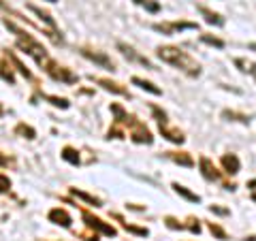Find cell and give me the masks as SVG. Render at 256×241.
I'll list each match as a JSON object with an SVG mask.
<instances>
[{
    "label": "cell",
    "instance_id": "e0dca14e",
    "mask_svg": "<svg viewBox=\"0 0 256 241\" xmlns=\"http://www.w3.org/2000/svg\"><path fill=\"white\" fill-rule=\"evenodd\" d=\"M4 58H6V60H11V62H13V66H15V68H18V70H20V73H22L24 77H26V79H32V73H30V70H28L26 66H24V64H22V60H20V58H18V56H15L13 52H9V50H6V54H4Z\"/></svg>",
    "mask_w": 256,
    "mask_h": 241
},
{
    "label": "cell",
    "instance_id": "d590c367",
    "mask_svg": "<svg viewBox=\"0 0 256 241\" xmlns=\"http://www.w3.org/2000/svg\"><path fill=\"white\" fill-rule=\"evenodd\" d=\"M50 2H56V0H50Z\"/></svg>",
    "mask_w": 256,
    "mask_h": 241
},
{
    "label": "cell",
    "instance_id": "52a82bcc",
    "mask_svg": "<svg viewBox=\"0 0 256 241\" xmlns=\"http://www.w3.org/2000/svg\"><path fill=\"white\" fill-rule=\"evenodd\" d=\"M82 56H84V58H88V60H92L94 64H98V66L107 68V70H116V64H114V60H111L107 54H102V52H90V50H82Z\"/></svg>",
    "mask_w": 256,
    "mask_h": 241
},
{
    "label": "cell",
    "instance_id": "ffe728a7",
    "mask_svg": "<svg viewBox=\"0 0 256 241\" xmlns=\"http://www.w3.org/2000/svg\"><path fill=\"white\" fill-rule=\"evenodd\" d=\"M114 218L120 222V224H122V226L128 230V232H132V235H139V237H148L150 235V230L148 228H139V226H132V224H128V222H124V218H122V216H114Z\"/></svg>",
    "mask_w": 256,
    "mask_h": 241
},
{
    "label": "cell",
    "instance_id": "8fae6325",
    "mask_svg": "<svg viewBox=\"0 0 256 241\" xmlns=\"http://www.w3.org/2000/svg\"><path fill=\"white\" fill-rule=\"evenodd\" d=\"M50 222H54V224H58V226H64V228H68L70 226V216H68V212L66 210H60V207H56V210H52L50 212Z\"/></svg>",
    "mask_w": 256,
    "mask_h": 241
},
{
    "label": "cell",
    "instance_id": "cb8c5ba5",
    "mask_svg": "<svg viewBox=\"0 0 256 241\" xmlns=\"http://www.w3.org/2000/svg\"><path fill=\"white\" fill-rule=\"evenodd\" d=\"M235 66H239V70H244V73H252V75H256V64L250 62V60L237 58V60H235Z\"/></svg>",
    "mask_w": 256,
    "mask_h": 241
},
{
    "label": "cell",
    "instance_id": "6da1fadb",
    "mask_svg": "<svg viewBox=\"0 0 256 241\" xmlns=\"http://www.w3.org/2000/svg\"><path fill=\"white\" fill-rule=\"evenodd\" d=\"M156 54H158V58L162 62H166V64H171V66L184 70V73L190 75V77H198V75H201V66H198V62L192 58L188 52L180 50V47L164 45V47H158Z\"/></svg>",
    "mask_w": 256,
    "mask_h": 241
},
{
    "label": "cell",
    "instance_id": "7c38bea8",
    "mask_svg": "<svg viewBox=\"0 0 256 241\" xmlns=\"http://www.w3.org/2000/svg\"><path fill=\"white\" fill-rule=\"evenodd\" d=\"M222 166H224V171H226L228 175H237L239 168H242V164H239V158L235 154H224L222 156Z\"/></svg>",
    "mask_w": 256,
    "mask_h": 241
},
{
    "label": "cell",
    "instance_id": "4dcf8cb0",
    "mask_svg": "<svg viewBox=\"0 0 256 241\" xmlns=\"http://www.w3.org/2000/svg\"><path fill=\"white\" fill-rule=\"evenodd\" d=\"M0 166H15V158L2 156V152H0Z\"/></svg>",
    "mask_w": 256,
    "mask_h": 241
},
{
    "label": "cell",
    "instance_id": "f546056e",
    "mask_svg": "<svg viewBox=\"0 0 256 241\" xmlns=\"http://www.w3.org/2000/svg\"><path fill=\"white\" fill-rule=\"evenodd\" d=\"M9 188H11V180L0 173V192H9Z\"/></svg>",
    "mask_w": 256,
    "mask_h": 241
},
{
    "label": "cell",
    "instance_id": "d6a6232c",
    "mask_svg": "<svg viewBox=\"0 0 256 241\" xmlns=\"http://www.w3.org/2000/svg\"><path fill=\"white\" fill-rule=\"evenodd\" d=\"M210 210H212V212H216V214H228L226 210H222V207H216V205H212Z\"/></svg>",
    "mask_w": 256,
    "mask_h": 241
},
{
    "label": "cell",
    "instance_id": "83f0119b",
    "mask_svg": "<svg viewBox=\"0 0 256 241\" xmlns=\"http://www.w3.org/2000/svg\"><path fill=\"white\" fill-rule=\"evenodd\" d=\"M137 4H141V6H146L148 11H152V13H156L158 9H160V4L158 2H152V0H134Z\"/></svg>",
    "mask_w": 256,
    "mask_h": 241
},
{
    "label": "cell",
    "instance_id": "9a60e30c",
    "mask_svg": "<svg viewBox=\"0 0 256 241\" xmlns=\"http://www.w3.org/2000/svg\"><path fill=\"white\" fill-rule=\"evenodd\" d=\"M169 158L173 160V162L182 164V166H188V168H190V166H194V160H192V156L186 154V152H171Z\"/></svg>",
    "mask_w": 256,
    "mask_h": 241
},
{
    "label": "cell",
    "instance_id": "7a4b0ae2",
    "mask_svg": "<svg viewBox=\"0 0 256 241\" xmlns=\"http://www.w3.org/2000/svg\"><path fill=\"white\" fill-rule=\"evenodd\" d=\"M4 26L9 28L15 36H18V45H20V50H24L28 56H32L34 58V62L38 64V66H43V64L50 60V56H47V52H45V47L41 45V43H36L34 38H32L28 32H24L22 28H18L13 22H9V20H4Z\"/></svg>",
    "mask_w": 256,
    "mask_h": 241
},
{
    "label": "cell",
    "instance_id": "5b68a950",
    "mask_svg": "<svg viewBox=\"0 0 256 241\" xmlns=\"http://www.w3.org/2000/svg\"><path fill=\"white\" fill-rule=\"evenodd\" d=\"M82 216H84V220L88 224V228H92L96 232H102V235H107V237H116L118 235V230L111 226V224L102 222L100 218H96V216H92L90 212H82Z\"/></svg>",
    "mask_w": 256,
    "mask_h": 241
},
{
    "label": "cell",
    "instance_id": "7402d4cb",
    "mask_svg": "<svg viewBox=\"0 0 256 241\" xmlns=\"http://www.w3.org/2000/svg\"><path fill=\"white\" fill-rule=\"evenodd\" d=\"M15 134H20V136H26V139H34L36 136V130L32 126H28V124H18L15 126Z\"/></svg>",
    "mask_w": 256,
    "mask_h": 241
},
{
    "label": "cell",
    "instance_id": "2e32d148",
    "mask_svg": "<svg viewBox=\"0 0 256 241\" xmlns=\"http://www.w3.org/2000/svg\"><path fill=\"white\" fill-rule=\"evenodd\" d=\"M132 84H134V86H139L141 90H146V92H150V94H154V96H160V94H162V90H160L158 86H154L152 82H146V79H141V77H132Z\"/></svg>",
    "mask_w": 256,
    "mask_h": 241
},
{
    "label": "cell",
    "instance_id": "e575fe53",
    "mask_svg": "<svg viewBox=\"0 0 256 241\" xmlns=\"http://www.w3.org/2000/svg\"><path fill=\"white\" fill-rule=\"evenodd\" d=\"M0 114H2V107H0Z\"/></svg>",
    "mask_w": 256,
    "mask_h": 241
},
{
    "label": "cell",
    "instance_id": "9c48e42d",
    "mask_svg": "<svg viewBox=\"0 0 256 241\" xmlns=\"http://www.w3.org/2000/svg\"><path fill=\"white\" fill-rule=\"evenodd\" d=\"M198 164H201V173H203V178H205L207 182H218V180H220V171L212 164V160L207 158V156H201Z\"/></svg>",
    "mask_w": 256,
    "mask_h": 241
},
{
    "label": "cell",
    "instance_id": "44dd1931",
    "mask_svg": "<svg viewBox=\"0 0 256 241\" xmlns=\"http://www.w3.org/2000/svg\"><path fill=\"white\" fill-rule=\"evenodd\" d=\"M0 79H2V82H6V84H15V75H13V70H11V66L6 62H2L0 60Z\"/></svg>",
    "mask_w": 256,
    "mask_h": 241
},
{
    "label": "cell",
    "instance_id": "ac0fdd59",
    "mask_svg": "<svg viewBox=\"0 0 256 241\" xmlns=\"http://www.w3.org/2000/svg\"><path fill=\"white\" fill-rule=\"evenodd\" d=\"M70 194L77 196V198H82V200H86V203L94 205V207H102V200H100V198H96V196H92V194H88V192H84V190L73 188V190H70Z\"/></svg>",
    "mask_w": 256,
    "mask_h": 241
},
{
    "label": "cell",
    "instance_id": "4fadbf2b",
    "mask_svg": "<svg viewBox=\"0 0 256 241\" xmlns=\"http://www.w3.org/2000/svg\"><path fill=\"white\" fill-rule=\"evenodd\" d=\"M28 9H30L32 13H34V15H38V18H41V20L47 24V26L52 28V32H56V34H58V24L54 22V18H52L50 13H47V11H43V9H38V6H34V4H28Z\"/></svg>",
    "mask_w": 256,
    "mask_h": 241
},
{
    "label": "cell",
    "instance_id": "484cf974",
    "mask_svg": "<svg viewBox=\"0 0 256 241\" xmlns=\"http://www.w3.org/2000/svg\"><path fill=\"white\" fill-rule=\"evenodd\" d=\"M222 118H226V120H235V122H242V124H248V122H250V118H248V116L235 114V111H222Z\"/></svg>",
    "mask_w": 256,
    "mask_h": 241
},
{
    "label": "cell",
    "instance_id": "1f68e13d",
    "mask_svg": "<svg viewBox=\"0 0 256 241\" xmlns=\"http://www.w3.org/2000/svg\"><path fill=\"white\" fill-rule=\"evenodd\" d=\"M248 190H250V198L256 203V180H252V182H248Z\"/></svg>",
    "mask_w": 256,
    "mask_h": 241
},
{
    "label": "cell",
    "instance_id": "8992f818",
    "mask_svg": "<svg viewBox=\"0 0 256 241\" xmlns=\"http://www.w3.org/2000/svg\"><path fill=\"white\" fill-rule=\"evenodd\" d=\"M156 32H162V34H178L182 30H196V24L192 22H169V24H154Z\"/></svg>",
    "mask_w": 256,
    "mask_h": 241
},
{
    "label": "cell",
    "instance_id": "603a6c76",
    "mask_svg": "<svg viewBox=\"0 0 256 241\" xmlns=\"http://www.w3.org/2000/svg\"><path fill=\"white\" fill-rule=\"evenodd\" d=\"M62 158L66 160L68 164H73V166L79 164V154H77V150H73V148H64L62 150Z\"/></svg>",
    "mask_w": 256,
    "mask_h": 241
},
{
    "label": "cell",
    "instance_id": "d6986e66",
    "mask_svg": "<svg viewBox=\"0 0 256 241\" xmlns=\"http://www.w3.org/2000/svg\"><path fill=\"white\" fill-rule=\"evenodd\" d=\"M173 190L178 192L180 196H184L186 200H190V203H198V200H201V196L194 194V192H190L186 186H182V184H173Z\"/></svg>",
    "mask_w": 256,
    "mask_h": 241
},
{
    "label": "cell",
    "instance_id": "f1b7e54d",
    "mask_svg": "<svg viewBox=\"0 0 256 241\" xmlns=\"http://www.w3.org/2000/svg\"><path fill=\"white\" fill-rule=\"evenodd\" d=\"M210 230H212V235H216L218 239H226V232H224L218 224H214V222H210Z\"/></svg>",
    "mask_w": 256,
    "mask_h": 241
},
{
    "label": "cell",
    "instance_id": "d4e9b609",
    "mask_svg": "<svg viewBox=\"0 0 256 241\" xmlns=\"http://www.w3.org/2000/svg\"><path fill=\"white\" fill-rule=\"evenodd\" d=\"M45 98L50 100L54 107H60V109H68V107H70V102H68L66 98H60V96H52V94H47Z\"/></svg>",
    "mask_w": 256,
    "mask_h": 241
},
{
    "label": "cell",
    "instance_id": "277c9868",
    "mask_svg": "<svg viewBox=\"0 0 256 241\" xmlns=\"http://www.w3.org/2000/svg\"><path fill=\"white\" fill-rule=\"evenodd\" d=\"M43 68H45V73L50 75L52 79H56V82H62V84H75L77 82V77L70 73L68 68H64V66H60V64H56L52 58L43 64Z\"/></svg>",
    "mask_w": 256,
    "mask_h": 241
},
{
    "label": "cell",
    "instance_id": "30bf717a",
    "mask_svg": "<svg viewBox=\"0 0 256 241\" xmlns=\"http://www.w3.org/2000/svg\"><path fill=\"white\" fill-rule=\"evenodd\" d=\"M94 79V77H92ZM96 84H98L102 90H107V92H114V94H120V96H126L128 92H126V88L122 86V84H118V82H111V79H105V77H96L94 79Z\"/></svg>",
    "mask_w": 256,
    "mask_h": 241
},
{
    "label": "cell",
    "instance_id": "ba28073f",
    "mask_svg": "<svg viewBox=\"0 0 256 241\" xmlns=\"http://www.w3.org/2000/svg\"><path fill=\"white\" fill-rule=\"evenodd\" d=\"M118 50L122 52V56H124V58H128L130 62H139V64H143V66H146V68L154 70V64H152V62L146 58V56H141V54H137V52H134L130 45H126V43H118Z\"/></svg>",
    "mask_w": 256,
    "mask_h": 241
},
{
    "label": "cell",
    "instance_id": "4316f807",
    "mask_svg": "<svg viewBox=\"0 0 256 241\" xmlns=\"http://www.w3.org/2000/svg\"><path fill=\"white\" fill-rule=\"evenodd\" d=\"M201 41L207 43V45L218 47V50H222V47H224V41H220V38H214V36H210V34H203V36H201Z\"/></svg>",
    "mask_w": 256,
    "mask_h": 241
},
{
    "label": "cell",
    "instance_id": "5bb4252c",
    "mask_svg": "<svg viewBox=\"0 0 256 241\" xmlns=\"http://www.w3.org/2000/svg\"><path fill=\"white\" fill-rule=\"evenodd\" d=\"M198 11H201V15L205 18V22L207 24H212V26H224V18L222 15H218V13H214V11H210L207 6H198Z\"/></svg>",
    "mask_w": 256,
    "mask_h": 241
},
{
    "label": "cell",
    "instance_id": "836d02e7",
    "mask_svg": "<svg viewBox=\"0 0 256 241\" xmlns=\"http://www.w3.org/2000/svg\"><path fill=\"white\" fill-rule=\"evenodd\" d=\"M250 50H254V52H256V43H252V45H250Z\"/></svg>",
    "mask_w": 256,
    "mask_h": 241
},
{
    "label": "cell",
    "instance_id": "3957f363",
    "mask_svg": "<svg viewBox=\"0 0 256 241\" xmlns=\"http://www.w3.org/2000/svg\"><path fill=\"white\" fill-rule=\"evenodd\" d=\"M152 114H154L156 122H158V128H160V132H162L164 139H169L171 143H184L186 141V136H184V132L180 130V128H173L169 124V118H166L164 111H160L156 105H152Z\"/></svg>",
    "mask_w": 256,
    "mask_h": 241
}]
</instances>
